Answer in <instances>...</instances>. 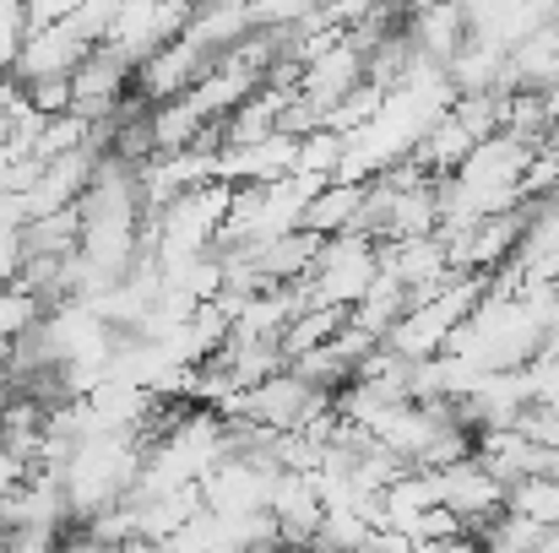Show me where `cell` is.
<instances>
[{
  "instance_id": "cell-1",
  "label": "cell",
  "mask_w": 559,
  "mask_h": 553,
  "mask_svg": "<svg viewBox=\"0 0 559 553\" xmlns=\"http://www.w3.org/2000/svg\"><path fill=\"white\" fill-rule=\"evenodd\" d=\"M190 11H195V5H186V0H164V5L131 0V5H115V22H109L104 49H109V55H120V60L136 71V65H142V60H153L158 49L180 44V33L190 27Z\"/></svg>"
},
{
  "instance_id": "cell-2",
  "label": "cell",
  "mask_w": 559,
  "mask_h": 553,
  "mask_svg": "<svg viewBox=\"0 0 559 553\" xmlns=\"http://www.w3.org/2000/svg\"><path fill=\"white\" fill-rule=\"evenodd\" d=\"M435 483H440V505H445L467 532H478L484 521H495V516L506 510V483L489 478V467H484L478 456H467V461L435 472Z\"/></svg>"
},
{
  "instance_id": "cell-3",
  "label": "cell",
  "mask_w": 559,
  "mask_h": 553,
  "mask_svg": "<svg viewBox=\"0 0 559 553\" xmlns=\"http://www.w3.org/2000/svg\"><path fill=\"white\" fill-rule=\"evenodd\" d=\"M131 65L120 60V55H109L104 44L71 71V115H82V120H93V125H104L115 109H120V98L131 93Z\"/></svg>"
},
{
  "instance_id": "cell-4",
  "label": "cell",
  "mask_w": 559,
  "mask_h": 553,
  "mask_svg": "<svg viewBox=\"0 0 559 553\" xmlns=\"http://www.w3.org/2000/svg\"><path fill=\"white\" fill-rule=\"evenodd\" d=\"M206 71H212V65H206V60L190 49L186 38H180V44L158 49L153 60H142V65H136V76H131V87H136V98H147V104L158 109V104L186 98V93L201 82V76H206Z\"/></svg>"
},
{
  "instance_id": "cell-5",
  "label": "cell",
  "mask_w": 559,
  "mask_h": 553,
  "mask_svg": "<svg viewBox=\"0 0 559 553\" xmlns=\"http://www.w3.org/2000/svg\"><path fill=\"white\" fill-rule=\"evenodd\" d=\"M533 147H522V142H511V136H489V142H478L467 158H462V169L451 175L456 184H467V190H516L522 175L533 169Z\"/></svg>"
},
{
  "instance_id": "cell-6",
  "label": "cell",
  "mask_w": 559,
  "mask_h": 553,
  "mask_svg": "<svg viewBox=\"0 0 559 553\" xmlns=\"http://www.w3.org/2000/svg\"><path fill=\"white\" fill-rule=\"evenodd\" d=\"M365 82V55H354L348 44H337L332 55H321V60H310V65H299V82H294V98L299 104H310L321 120H326V109L343 98V93H354Z\"/></svg>"
},
{
  "instance_id": "cell-7",
  "label": "cell",
  "mask_w": 559,
  "mask_h": 553,
  "mask_svg": "<svg viewBox=\"0 0 559 553\" xmlns=\"http://www.w3.org/2000/svg\"><path fill=\"white\" fill-rule=\"evenodd\" d=\"M402 33H407V44H413L424 60L451 65V55L467 44V11H462V5H413V11L402 16Z\"/></svg>"
},
{
  "instance_id": "cell-8",
  "label": "cell",
  "mask_w": 559,
  "mask_h": 553,
  "mask_svg": "<svg viewBox=\"0 0 559 553\" xmlns=\"http://www.w3.org/2000/svg\"><path fill=\"white\" fill-rule=\"evenodd\" d=\"M245 33H255V27H250V5H206V11H190V27L180 38L212 65V60L228 55Z\"/></svg>"
},
{
  "instance_id": "cell-9",
  "label": "cell",
  "mask_w": 559,
  "mask_h": 553,
  "mask_svg": "<svg viewBox=\"0 0 559 553\" xmlns=\"http://www.w3.org/2000/svg\"><path fill=\"white\" fill-rule=\"evenodd\" d=\"M435 505H440V483H435V472H407V478H396V483L380 494L385 532L407 538V527H413L424 510H435Z\"/></svg>"
},
{
  "instance_id": "cell-10",
  "label": "cell",
  "mask_w": 559,
  "mask_h": 553,
  "mask_svg": "<svg viewBox=\"0 0 559 553\" xmlns=\"http://www.w3.org/2000/svg\"><path fill=\"white\" fill-rule=\"evenodd\" d=\"M147 125H153V158H175V153H190V147L201 142L206 115H201V104L186 93V98H175V104H158Z\"/></svg>"
},
{
  "instance_id": "cell-11",
  "label": "cell",
  "mask_w": 559,
  "mask_h": 553,
  "mask_svg": "<svg viewBox=\"0 0 559 553\" xmlns=\"http://www.w3.org/2000/svg\"><path fill=\"white\" fill-rule=\"evenodd\" d=\"M365 190L370 184H343L332 180L316 201H310V212H305V233H316V239H337V233H348L354 228V217H359V206H365Z\"/></svg>"
},
{
  "instance_id": "cell-12",
  "label": "cell",
  "mask_w": 559,
  "mask_h": 553,
  "mask_svg": "<svg viewBox=\"0 0 559 553\" xmlns=\"http://www.w3.org/2000/svg\"><path fill=\"white\" fill-rule=\"evenodd\" d=\"M445 76H451V87H456V98H473V93H500V76H506V55H495V49H484V44H462L456 55H451V65H445Z\"/></svg>"
},
{
  "instance_id": "cell-13",
  "label": "cell",
  "mask_w": 559,
  "mask_h": 553,
  "mask_svg": "<svg viewBox=\"0 0 559 553\" xmlns=\"http://www.w3.org/2000/svg\"><path fill=\"white\" fill-rule=\"evenodd\" d=\"M343 326H348V310H305V315H294V321H288V332L277 337V348H283V359L294 364V359H305V353L326 348Z\"/></svg>"
},
{
  "instance_id": "cell-14",
  "label": "cell",
  "mask_w": 559,
  "mask_h": 553,
  "mask_svg": "<svg viewBox=\"0 0 559 553\" xmlns=\"http://www.w3.org/2000/svg\"><path fill=\"white\" fill-rule=\"evenodd\" d=\"M506 510L544 527V532H559V483L555 478H522L506 489Z\"/></svg>"
},
{
  "instance_id": "cell-15",
  "label": "cell",
  "mask_w": 559,
  "mask_h": 553,
  "mask_svg": "<svg viewBox=\"0 0 559 553\" xmlns=\"http://www.w3.org/2000/svg\"><path fill=\"white\" fill-rule=\"evenodd\" d=\"M385 109V93L370 87V82H359L354 93H343L332 109H326V120H321V131H332V136H354V131H365L374 125V115Z\"/></svg>"
},
{
  "instance_id": "cell-16",
  "label": "cell",
  "mask_w": 559,
  "mask_h": 553,
  "mask_svg": "<svg viewBox=\"0 0 559 553\" xmlns=\"http://www.w3.org/2000/svg\"><path fill=\"white\" fill-rule=\"evenodd\" d=\"M343 153H348V142H343V136H332V131H310V136H299V164H294V175L337 180Z\"/></svg>"
},
{
  "instance_id": "cell-17",
  "label": "cell",
  "mask_w": 559,
  "mask_h": 553,
  "mask_svg": "<svg viewBox=\"0 0 559 553\" xmlns=\"http://www.w3.org/2000/svg\"><path fill=\"white\" fill-rule=\"evenodd\" d=\"M38 321H44V304L33 293H22V288L0 293V342H22Z\"/></svg>"
},
{
  "instance_id": "cell-18",
  "label": "cell",
  "mask_w": 559,
  "mask_h": 553,
  "mask_svg": "<svg viewBox=\"0 0 559 553\" xmlns=\"http://www.w3.org/2000/svg\"><path fill=\"white\" fill-rule=\"evenodd\" d=\"M462 532H467V527H462L445 505H435V510H424V516L407 527V543H413V549H440V543H451V538H462Z\"/></svg>"
},
{
  "instance_id": "cell-19",
  "label": "cell",
  "mask_w": 559,
  "mask_h": 553,
  "mask_svg": "<svg viewBox=\"0 0 559 553\" xmlns=\"http://www.w3.org/2000/svg\"><path fill=\"white\" fill-rule=\"evenodd\" d=\"M22 93H27L33 115H44V120H60V115H71V76H44V82H22Z\"/></svg>"
},
{
  "instance_id": "cell-20",
  "label": "cell",
  "mask_w": 559,
  "mask_h": 553,
  "mask_svg": "<svg viewBox=\"0 0 559 553\" xmlns=\"http://www.w3.org/2000/svg\"><path fill=\"white\" fill-rule=\"evenodd\" d=\"M71 11H76L71 0H27V5H22V38H38V33L60 27Z\"/></svg>"
},
{
  "instance_id": "cell-21",
  "label": "cell",
  "mask_w": 559,
  "mask_h": 553,
  "mask_svg": "<svg viewBox=\"0 0 559 553\" xmlns=\"http://www.w3.org/2000/svg\"><path fill=\"white\" fill-rule=\"evenodd\" d=\"M22 49V5H0V76H11Z\"/></svg>"
},
{
  "instance_id": "cell-22",
  "label": "cell",
  "mask_w": 559,
  "mask_h": 553,
  "mask_svg": "<svg viewBox=\"0 0 559 553\" xmlns=\"http://www.w3.org/2000/svg\"><path fill=\"white\" fill-rule=\"evenodd\" d=\"M27 478H33V461H22L16 450H5V445H0V500H5V494H16V489H27Z\"/></svg>"
},
{
  "instance_id": "cell-23",
  "label": "cell",
  "mask_w": 559,
  "mask_h": 553,
  "mask_svg": "<svg viewBox=\"0 0 559 553\" xmlns=\"http://www.w3.org/2000/svg\"><path fill=\"white\" fill-rule=\"evenodd\" d=\"M115 553H164V549H153L147 538H126V543H120V549H115Z\"/></svg>"
},
{
  "instance_id": "cell-24",
  "label": "cell",
  "mask_w": 559,
  "mask_h": 553,
  "mask_svg": "<svg viewBox=\"0 0 559 553\" xmlns=\"http://www.w3.org/2000/svg\"><path fill=\"white\" fill-rule=\"evenodd\" d=\"M544 109H549V125H559V87H549V93H544Z\"/></svg>"
},
{
  "instance_id": "cell-25",
  "label": "cell",
  "mask_w": 559,
  "mask_h": 553,
  "mask_svg": "<svg viewBox=\"0 0 559 553\" xmlns=\"http://www.w3.org/2000/svg\"><path fill=\"white\" fill-rule=\"evenodd\" d=\"M533 553H559V532H544V543H538Z\"/></svg>"
}]
</instances>
